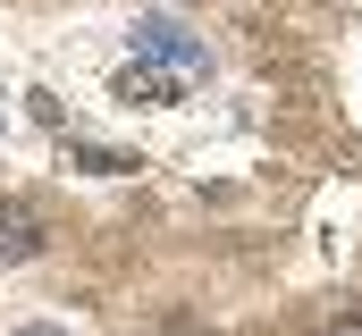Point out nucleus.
Returning a JSON list of instances; mask_svg holds the SVG:
<instances>
[{"label": "nucleus", "mask_w": 362, "mask_h": 336, "mask_svg": "<svg viewBox=\"0 0 362 336\" xmlns=\"http://www.w3.org/2000/svg\"><path fill=\"white\" fill-rule=\"evenodd\" d=\"M329 336H362V303H354V311H337V320H329Z\"/></svg>", "instance_id": "obj_5"}, {"label": "nucleus", "mask_w": 362, "mask_h": 336, "mask_svg": "<svg viewBox=\"0 0 362 336\" xmlns=\"http://www.w3.org/2000/svg\"><path fill=\"white\" fill-rule=\"evenodd\" d=\"M17 336H68V328H51V320H34V328H17Z\"/></svg>", "instance_id": "obj_6"}, {"label": "nucleus", "mask_w": 362, "mask_h": 336, "mask_svg": "<svg viewBox=\"0 0 362 336\" xmlns=\"http://www.w3.org/2000/svg\"><path fill=\"white\" fill-rule=\"evenodd\" d=\"M135 51L169 59V68H185V76H202V68H211V51H202V42H185L169 17H135Z\"/></svg>", "instance_id": "obj_1"}, {"label": "nucleus", "mask_w": 362, "mask_h": 336, "mask_svg": "<svg viewBox=\"0 0 362 336\" xmlns=\"http://www.w3.org/2000/svg\"><path fill=\"white\" fill-rule=\"evenodd\" d=\"M118 101H144V109H169V101H177V84H169V76H152V68H127V76H118Z\"/></svg>", "instance_id": "obj_3"}, {"label": "nucleus", "mask_w": 362, "mask_h": 336, "mask_svg": "<svg viewBox=\"0 0 362 336\" xmlns=\"http://www.w3.org/2000/svg\"><path fill=\"white\" fill-rule=\"evenodd\" d=\"M34 252H42V210H34L25 193H8V202H0V260L17 269V260H34Z\"/></svg>", "instance_id": "obj_2"}, {"label": "nucleus", "mask_w": 362, "mask_h": 336, "mask_svg": "<svg viewBox=\"0 0 362 336\" xmlns=\"http://www.w3.org/2000/svg\"><path fill=\"white\" fill-rule=\"evenodd\" d=\"M76 168H85V176H127V152H101V143H85V152H76Z\"/></svg>", "instance_id": "obj_4"}]
</instances>
